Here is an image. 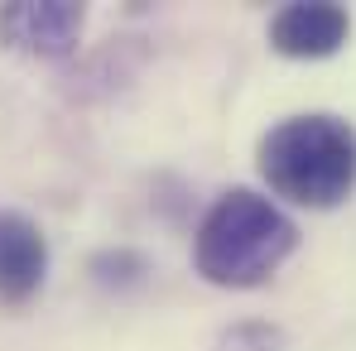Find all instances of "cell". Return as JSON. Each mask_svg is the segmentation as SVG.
<instances>
[{
    "mask_svg": "<svg viewBox=\"0 0 356 351\" xmlns=\"http://www.w3.org/2000/svg\"><path fill=\"white\" fill-rule=\"evenodd\" d=\"M87 275H92L97 289L125 293V289H135V284H145L149 260H145L135 245H106V250H97V255L87 260Z\"/></svg>",
    "mask_w": 356,
    "mask_h": 351,
    "instance_id": "8992f818",
    "label": "cell"
},
{
    "mask_svg": "<svg viewBox=\"0 0 356 351\" xmlns=\"http://www.w3.org/2000/svg\"><path fill=\"white\" fill-rule=\"evenodd\" d=\"M87 10L77 0H10L0 5V39L29 58H63L77 49Z\"/></svg>",
    "mask_w": 356,
    "mask_h": 351,
    "instance_id": "3957f363",
    "label": "cell"
},
{
    "mask_svg": "<svg viewBox=\"0 0 356 351\" xmlns=\"http://www.w3.org/2000/svg\"><path fill=\"white\" fill-rule=\"evenodd\" d=\"M352 34V15L332 0H289L270 15V49L284 58H332Z\"/></svg>",
    "mask_w": 356,
    "mask_h": 351,
    "instance_id": "277c9868",
    "label": "cell"
},
{
    "mask_svg": "<svg viewBox=\"0 0 356 351\" xmlns=\"http://www.w3.org/2000/svg\"><path fill=\"white\" fill-rule=\"evenodd\" d=\"M212 351H284V327L270 318H245V323L222 327Z\"/></svg>",
    "mask_w": 356,
    "mask_h": 351,
    "instance_id": "52a82bcc",
    "label": "cell"
},
{
    "mask_svg": "<svg viewBox=\"0 0 356 351\" xmlns=\"http://www.w3.org/2000/svg\"><path fill=\"white\" fill-rule=\"evenodd\" d=\"M260 178L294 207H342L356 193V125L332 111H303L260 135Z\"/></svg>",
    "mask_w": 356,
    "mask_h": 351,
    "instance_id": "7a4b0ae2",
    "label": "cell"
},
{
    "mask_svg": "<svg viewBox=\"0 0 356 351\" xmlns=\"http://www.w3.org/2000/svg\"><path fill=\"white\" fill-rule=\"evenodd\" d=\"M49 279V236L34 217L0 207V303H29Z\"/></svg>",
    "mask_w": 356,
    "mask_h": 351,
    "instance_id": "5b68a950",
    "label": "cell"
},
{
    "mask_svg": "<svg viewBox=\"0 0 356 351\" xmlns=\"http://www.w3.org/2000/svg\"><path fill=\"white\" fill-rule=\"evenodd\" d=\"M294 250V217L255 188H227L193 231V265L217 289H260Z\"/></svg>",
    "mask_w": 356,
    "mask_h": 351,
    "instance_id": "6da1fadb",
    "label": "cell"
}]
</instances>
